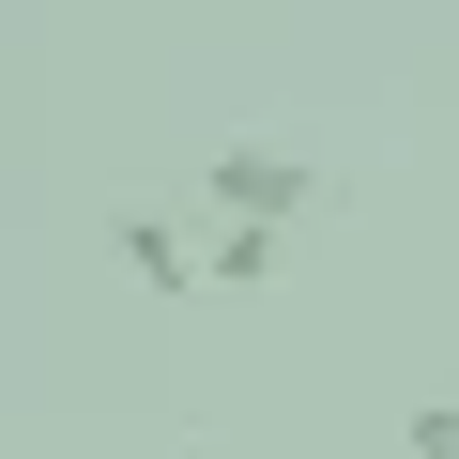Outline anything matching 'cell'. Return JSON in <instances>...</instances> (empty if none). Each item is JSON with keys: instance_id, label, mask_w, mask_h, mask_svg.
Listing matches in <instances>:
<instances>
[{"instance_id": "cell-2", "label": "cell", "mask_w": 459, "mask_h": 459, "mask_svg": "<svg viewBox=\"0 0 459 459\" xmlns=\"http://www.w3.org/2000/svg\"><path fill=\"white\" fill-rule=\"evenodd\" d=\"M123 276H138L153 307H199V276H214V261H184V230H169V214H123Z\"/></svg>"}, {"instance_id": "cell-3", "label": "cell", "mask_w": 459, "mask_h": 459, "mask_svg": "<svg viewBox=\"0 0 459 459\" xmlns=\"http://www.w3.org/2000/svg\"><path fill=\"white\" fill-rule=\"evenodd\" d=\"M276 261H291V230H214V276H230V291H261Z\"/></svg>"}, {"instance_id": "cell-1", "label": "cell", "mask_w": 459, "mask_h": 459, "mask_svg": "<svg viewBox=\"0 0 459 459\" xmlns=\"http://www.w3.org/2000/svg\"><path fill=\"white\" fill-rule=\"evenodd\" d=\"M337 184L307 169V153H276V138H230V153H199V214L214 230H291V214H322Z\"/></svg>"}, {"instance_id": "cell-4", "label": "cell", "mask_w": 459, "mask_h": 459, "mask_svg": "<svg viewBox=\"0 0 459 459\" xmlns=\"http://www.w3.org/2000/svg\"><path fill=\"white\" fill-rule=\"evenodd\" d=\"M413 459H459V398H429V413H413Z\"/></svg>"}]
</instances>
